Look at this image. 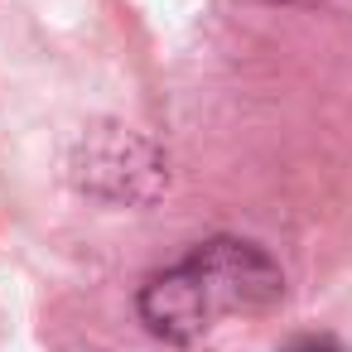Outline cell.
I'll use <instances>...</instances> for the list:
<instances>
[{"instance_id": "obj_1", "label": "cell", "mask_w": 352, "mask_h": 352, "mask_svg": "<svg viewBox=\"0 0 352 352\" xmlns=\"http://www.w3.org/2000/svg\"><path fill=\"white\" fill-rule=\"evenodd\" d=\"M280 299L285 270L265 246L246 236H208L140 285L135 314L155 338L188 347L227 318L270 314Z\"/></svg>"}, {"instance_id": "obj_2", "label": "cell", "mask_w": 352, "mask_h": 352, "mask_svg": "<svg viewBox=\"0 0 352 352\" xmlns=\"http://www.w3.org/2000/svg\"><path fill=\"white\" fill-rule=\"evenodd\" d=\"M280 352H352L342 338H333V333H299V338H289Z\"/></svg>"}]
</instances>
